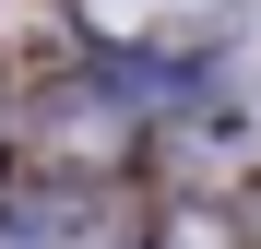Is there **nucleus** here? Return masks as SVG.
<instances>
[{
  "label": "nucleus",
  "mask_w": 261,
  "mask_h": 249,
  "mask_svg": "<svg viewBox=\"0 0 261 249\" xmlns=\"http://www.w3.org/2000/svg\"><path fill=\"white\" fill-rule=\"evenodd\" d=\"M95 12H107V24H154L166 0H95Z\"/></svg>",
  "instance_id": "nucleus-1"
}]
</instances>
